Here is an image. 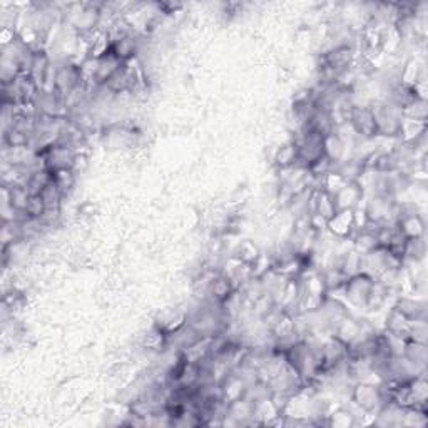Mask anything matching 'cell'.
Here are the masks:
<instances>
[{"instance_id": "277c9868", "label": "cell", "mask_w": 428, "mask_h": 428, "mask_svg": "<svg viewBox=\"0 0 428 428\" xmlns=\"http://www.w3.org/2000/svg\"><path fill=\"white\" fill-rule=\"evenodd\" d=\"M238 292V285L233 281V278L226 273H219L211 278L210 285L206 289V300L213 303L225 305L234 293Z\"/></svg>"}, {"instance_id": "30bf717a", "label": "cell", "mask_w": 428, "mask_h": 428, "mask_svg": "<svg viewBox=\"0 0 428 428\" xmlns=\"http://www.w3.org/2000/svg\"><path fill=\"white\" fill-rule=\"evenodd\" d=\"M348 152V141L338 132H332L325 137V156L332 161V163L338 164L341 161H347Z\"/></svg>"}, {"instance_id": "5bb4252c", "label": "cell", "mask_w": 428, "mask_h": 428, "mask_svg": "<svg viewBox=\"0 0 428 428\" xmlns=\"http://www.w3.org/2000/svg\"><path fill=\"white\" fill-rule=\"evenodd\" d=\"M408 361H411L417 367L427 368L428 361V348L427 343H420V341L407 340L405 347H403V355Z\"/></svg>"}, {"instance_id": "2e32d148", "label": "cell", "mask_w": 428, "mask_h": 428, "mask_svg": "<svg viewBox=\"0 0 428 428\" xmlns=\"http://www.w3.org/2000/svg\"><path fill=\"white\" fill-rule=\"evenodd\" d=\"M41 198L44 199L47 210H61L62 201H64V196L62 192L57 190L56 184L52 183V179L45 184L44 190L41 191Z\"/></svg>"}, {"instance_id": "7c38bea8", "label": "cell", "mask_w": 428, "mask_h": 428, "mask_svg": "<svg viewBox=\"0 0 428 428\" xmlns=\"http://www.w3.org/2000/svg\"><path fill=\"white\" fill-rule=\"evenodd\" d=\"M425 134H427V121H417V119H408V117H403L398 141H402V143H408V144H415Z\"/></svg>"}, {"instance_id": "e0dca14e", "label": "cell", "mask_w": 428, "mask_h": 428, "mask_svg": "<svg viewBox=\"0 0 428 428\" xmlns=\"http://www.w3.org/2000/svg\"><path fill=\"white\" fill-rule=\"evenodd\" d=\"M355 415L347 408H338L335 411H329L327 417V425L336 428H348L355 425Z\"/></svg>"}, {"instance_id": "d6986e66", "label": "cell", "mask_w": 428, "mask_h": 428, "mask_svg": "<svg viewBox=\"0 0 428 428\" xmlns=\"http://www.w3.org/2000/svg\"><path fill=\"white\" fill-rule=\"evenodd\" d=\"M402 116L408 117V119L427 121V101L415 99L414 102H410L405 109H402Z\"/></svg>"}, {"instance_id": "9a60e30c", "label": "cell", "mask_w": 428, "mask_h": 428, "mask_svg": "<svg viewBox=\"0 0 428 428\" xmlns=\"http://www.w3.org/2000/svg\"><path fill=\"white\" fill-rule=\"evenodd\" d=\"M76 172L77 171L74 170H61L56 172H50V174H52V183L56 184L57 190L62 192L64 198H68V194H70L74 187H76L77 183Z\"/></svg>"}, {"instance_id": "5b68a950", "label": "cell", "mask_w": 428, "mask_h": 428, "mask_svg": "<svg viewBox=\"0 0 428 428\" xmlns=\"http://www.w3.org/2000/svg\"><path fill=\"white\" fill-rule=\"evenodd\" d=\"M327 230L336 239H351L355 233V213L353 210H338L329 221Z\"/></svg>"}, {"instance_id": "ba28073f", "label": "cell", "mask_w": 428, "mask_h": 428, "mask_svg": "<svg viewBox=\"0 0 428 428\" xmlns=\"http://www.w3.org/2000/svg\"><path fill=\"white\" fill-rule=\"evenodd\" d=\"M394 308L398 309V312L410 321H427L425 300L411 296H398L396 298Z\"/></svg>"}, {"instance_id": "7a4b0ae2", "label": "cell", "mask_w": 428, "mask_h": 428, "mask_svg": "<svg viewBox=\"0 0 428 428\" xmlns=\"http://www.w3.org/2000/svg\"><path fill=\"white\" fill-rule=\"evenodd\" d=\"M373 117H375L376 136L385 139H400V129H402V111L390 104L387 99L375 101L370 104Z\"/></svg>"}, {"instance_id": "3957f363", "label": "cell", "mask_w": 428, "mask_h": 428, "mask_svg": "<svg viewBox=\"0 0 428 428\" xmlns=\"http://www.w3.org/2000/svg\"><path fill=\"white\" fill-rule=\"evenodd\" d=\"M375 285V278H371L367 273H356L349 276L347 283L341 288H338L343 293V298L340 301L343 305L349 306V308L360 309V312L367 313L368 298H370L371 288Z\"/></svg>"}, {"instance_id": "4fadbf2b", "label": "cell", "mask_w": 428, "mask_h": 428, "mask_svg": "<svg viewBox=\"0 0 428 428\" xmlns=\"http://www.w3.org/2000/svg\"><path fill=\"white\" fill-rule=\"evenodd\" d=\"M427 254V243L425 238H411L407 239L405 243V249H403V263L408 265H418L425 259Z\"/></svg>"}, {"instance_id": "8fae6325", "label": "cell", "mask_w": 428, "mask_h": 428, "mask_svg": "<svg viewBox=\"0 0 428 428\" xmlns=\"http://www.w3.org/2000/svg\"><path fill=\"white\" fill-rule=\"evenodd\" d=\"M274 166L280 171H292L296 170L298 164V146L293 139H289L288 143L281 144L280 147L274 152Z\"/></svg>"}, {"instance_id": "9c48e42d", "label": "cell", "mask_w": 428, "mask_h": 428, "mask_svg": "<svg viewBox=\"0 0 428 428\" xmlns=\"http://www.w3.org/2000/svg\"><path fill=\"white\" fill-rule=\"evenodd\" d=\"M333 198L338 210H355L363 201L365 196L358 183H347Z\"/></svg>"}, {"instance_id": "ac0fdd59", "label": "cell", "mask_w": 428, "mask_h": 428, "mask_svg": "<svg viewBox=\"0 0 428 428\" xmlns=\"http://www.w3.org/2000/svg\"><path fill=\"white\" fill-rule=\"evenodd\" d=\"M45 211H47V206H45L44 199L41 198V194H30L29 203H27L26 211H23L26 218L32 219V221H41V219L44 218Z\"/></svg>"}, {"instance_id": "52a82bcc", "label": "cell", "mask_w": 428, "mask_h": 428, "mask_svg": "<svg viewBox=\"0 0 428 428\" xmlns=\"http://www.w3.org/2000/svg\"><path fill=\"white\" fill-rule=\"evenodd\" d=\"M312 206H313V216L323 219L325 223L329 221V219L336 214V211H338L335 198H333V196L329 194L327 190H323L321 186L313 191Z\"/></svg>"}, {"instance_id": "6da1fadb", "label": "cell", "mask_w": 428, "mask_h": 428, "mask_svg": "<svg viewBox=\"0 0 428 428\" xmlns=\"http://www.w3.org/2000/svg\"><path fill=\"white\" fill-rule=\"evenodd\" d=\"M349 398L353 405L367 415H376L388 402L383 383H373L370 380H360L353 383Z\"/></svg>"}, {"instance_id": "ffe728a7", "label": "cell", "mask_w": 428, "mask_h": 428, "mask_svg": "<svg viewBox=\"0 0 428 428\" xmlns=\"http://www.w3.org/2000/svg\"><path fill=\"white\" fill-rule=\"evenodd\" d=\"M183 3H178V2H161V3H156V9H158L159 12H163V14L166 15H172V14H178L179 10H183Z\"/></svg>"}, {"instance_id": "8992f818", "label": "cell", "mask_w": 428, "mask_h": 428, "mask_svg": "<svg viewBox=\"0 0 428 428\" xmlns=\"http://www.w3.org/2000/svg\"><path fill=\"white\" fill-rule=\"evenodd\" d=\"M123 65H124V62H121L119 59L114 56L111 50L105 52L104 56L97 59V69H96V76H94V85H96L97 89L105 88L108 82L111 81L121 69H123Z\"/></svg>"}]
</instances>
